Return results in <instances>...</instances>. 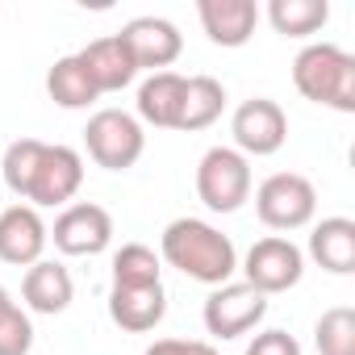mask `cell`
<instances>
[{
	"label": "cell",
	"mask_w": 355,
	"mask_h": 355,
	"mask_svg": "<svg viewBox=\"0 0 355 355\" xmlns=\"http://www.w3.org/2000/svg\"><path fill=\"white\" fill-rule=\"evenodd\" d=\"M159 251H163V259L175 272H184L189 280H201V284H214V288L230 284V276L239 272L234 243L218 226H209L201 218H175V222H167V230L159 239Z\"/></svg>",
	"instance_id": "obj_1"
},
{
	"label": "cell",
	"mask_w": 355,
	"mask_h": 355,
	"mask_svg": "<svg viewBox=\"0 0 355 355\" xmlns=\"http://www.w3.org/2000/svg\"><path fill=\"white\" fill-rule=\"evenodd\" d=\"M293 84L313 105L355 113V55L334 42H309L293 59Z\"/></svg>",
	"instance_id": "obj_2"
},
{
	"label": "cell",
	"mask_w": 355,
	"mask_h": 355,
	"mask_svg": "<svg viewBox=\"0 0 355 355\" xmlns=\"http://www.w3.org/2000/svg\"><path fill=\"white\" fill-rule=\"evenodd\" d=\"M197 197L214 214H234L251 201V159L234 146H209L197 163Z\"/></svg>",
	"instance_id": "obj_3"
},
{
	"label": "cell",
	"mask_w": 355,
	"mask_h": 355,
	"mask_svg": "<svg viewBox=\"0 0 355 355\" xmlns=\"http://www.w3.org/2000/svg\"><path fill=\"white\" fill-rule=\"evenodd\" d=\"M84 146H88V155H92L96 167L125 171V167H134L142 159L146 134H142L138 117H130L125 109H101L84 125Z\"/></svg>",
	"instance_id": "obj_4"
},
{
	"label": "cell",
	"mask_w": 355,
	"mask_h": 355,
	"mask_svg": "<svg viewBox=\"0 0 355 355\" xmlns=\"http://www.w3.org/2000/svg\"><path fill=\"white\" fill-rule=\"evenodd\" d=\"M255 214L268 230H301L318 214V189L301 171H276L255 189Z\"/></svg>",
	"instance_id": "obj_5"
},
{
	"label": "cell",
	"mask_w": 355,
	"mask_h": 355,
	"mask_svg": "<svg viewBox=\"0 0 355 355\" xmlns=\"http://www.w3.org/2000/svg\"><path fill=\"white\" fill-rule=\"evenodd\" d=\"M205 330L214 338H243L247 330H255L263 318H268V297L259 288H251L247 280L243 284H218L209 297H205Z\"/></svg>",
	"instance_id": "obj_6"
},
{
	"label": "cell",
	"mask_w": 355,
	"mask_h": 355,
	"mask_svg": "<svg viewBox=\"0 0 355 355\" xmlns=\"http://www.w3.org/2000/svg\"><path fill=\"white\" fill-rule=\"evenodd\" d=\"M84 184V159L80 150L63 146V142H46L42 146V159L34 167V180H30V193L26 201L34 209H55V205H67Z\"/></svg>",
	"instance_id": "obj_7"
},
{
	"label": "cell",
	"mask_w": 355,
	"mask_h": 355,
	"mask_svg": "<svg viewBox=\"0 0 355 355\" xmlns=\"http://www.w3.org/2000/svg\"><path fill=\"white\" fill-rule=\"evenodd\" d=\"M243 272H247V284L259 288L263 297H272V293H288V288H297L301 276H305V255H301L297 243L272 234V239H259V243L247 251Z\"/></svg>",
	"instance_id": "obj_8"
},
{
	"label": "cell",
	"mask_w": 355,
	"mask_h": 355,
	"mask_svg": "<svg viewBox=\"0 0 355 355\" xmlns=\"http://www.w3.org/2000/svg\"><path fill=\"white\" fill-rule=\"evenodd\" d=\"M230 134H234V150L239 155H276L288 138V117L276 101L268 96H251L234 109V121H230Z\"/></svg>",
	"instance_id": "obj_9"
},
{
	"label": "cell",
	"mask_w": 355,
	"mask_h": 355,
	"mask_svg": "<svg viewBox=\"0 0 355 355\" xmlns=\"http://www.w3.org/2000/svg\"><path fill=\"white\" fill-rule=\"evenodd\" d=\"M46 239H55L63 255H101L113 243V218L105 205L80 201L55 218V230H46Z\"/></svg>",
	"instance_id": "obj_10"
},
{
	"label": "cell",
	"mask_w": 355,
	"mask_h": 355,
	"mask_svg": "<svg viewBox=\"0 0 355 355\" xmlns=\"http://www.w3.org/2000/svg\"><path fill=\"white\" fill-rule=\"evenodd\" d=\"M121 42L130 46L138 71L150 67V76L155 71H167L175 59H180V51H184L180 30H175L167 17H134V21H125L121 26Z\"/></svg>",
	"instance_id": "obj_11"
},
{
	"label": "cell",
	"mask_w": 355,
	"mask_h": 355,
	"mask_svg": "<svg viewBox=\"0 0 355 355\" xmlns=\"http://www.w3.org/2000/svg\"><path fill=\"white\" fill-rule=\"evenodd\" d=\"M46 222L34 205H9L0 214V259L13 268H34L46 251Z\"/></svg>",
	"instance_id": "obj_12"
},
{
	"label": "cell",
	"mask_w": 355,
	"mask_h": 355,
	"mask_svg": "<svg viewBox=\"0 0 355 355\" xmlns=\"http://www.w3.org/2000/svg\"><path fill=\"white\" fill-rule=\"evenodd\" d=\"M197 17L214 46H247L259 26V5L255 0H201Z\"/></svg>",
	"instance_id": "obj_13"
},
{
	"label": "cell",
	"mask_w": 355,
	"mask_h": 355,
	"mask_svg": "<svg viewBox=\"0 0 355 355\" xmlns=\"http://www.w3.org/2000/svg\"><path fill=\"white\" fill-rule=\"evenodd\" d=\"M80 63L88 71V80L96 84V92H121L125 84H134L138 76V63L130 55V46L121 42V34H109V38H96L80 51Z\"/></svg>",
	"instance_id": "obj_14"
},
{
	"label": "cell",
	"mask_w": 355,
	"mask_h": 355,
	"mask_svg": "<svg viewBox=\"0 0 355 355\" xmlns=\"http://www.w3.org/2000/svg\"><path fill=\"white\" fill-rule=\"evenodd\" d=\"M167 313V293L163 284H146V288H109V318L130 330V334H146L163 322Z\"/></svg>",
	"instance_id": "obj_15"
},
{
	"label": "cell",
	"mask_w": 355,
	"mask_h": 355,
	"mask_svg": "<svg viewBox=\"0 0 355 355\" xmlns=\"http://www.w3.org/2000/svg\"><path fill=\"white\" fill-rule=\"evenodd\" d=\"M21 297H26V305H30L34 313L55 318V313H63V309L71 305V297H76L71 272H67L63 263H55V259H38V263L26 272V280H21Z\"/></svg>",
	"instance_id": "obj_16"
},
{
	"label": "cell",
	"mask_w": 355,
	"mask_h": 355,
	"mask_svg": "<svg viewBox=\"0 0 355 355\" xmlns=\"http://www.w3.org/2000/svg\"><path fill=\"white\" fill-rule=\"evenodd\" d=\"M184 88H189V80L180 71H155L138 88V117L159 125V130H175L180 105H184Z\"/></svg>",
	"instance_id": "obj_17"
},
{
	"label": "cell",
	"mask_w": 355,
	"mask_h": 355,
	"mask_svg": "<svg viewBox=\"0 0 355 355\" xmlns=\"http://www.w3.org/2000/svg\"><path fill=\"white\" fill-rule=\"evenodd\" d=\"M309 255L318 268L347 276L355 272V222L351 218H322L309 234Z\"/></svg>",
	"instance_id": "obj_18"
},
{
	"label": "cell",
	"mask_w": 355,
	"mask_h": 355,
	"mask_svg": "<svg viewBox=\"0 0 355 355\" xmlns=\"http://www.w3.org/2000/svg\"><path fill=\"white\" fill-rule=\"evenodd\" d=\"M222 109H226V88H222V80H214V76H193L189 88H184V105H180V121H175V130H184V134L205 130V125H214V121L222 117Z\"/></svg>",
	"instance_id": "obj_19"
},
{
	"label": "cell",
	"mask_w": 355,
	"mask_h": 355,
	"mask_svg": "<svg viewBox=\"0 0 355 355\" xmlns=\"http://www.w3.org/2000/svg\"><path fill=\"white\" fill-rule=\"evenodd\" d=\"M46 92H51V101H55L59 109H88V105L101 96L96 84L88 80L80 55H63V59H55V67L46 71Z\"/></svg>",
	"instance_id": "obj_20"
},
{
	"label": "cell",
	"mask_w": 355,
	"mask_h": 355,
	"mask_svg": "<svg viewBox=\"0 0 355 355\" xmlns=\"http://www.w3.org/2000/svg\"><path fill=\"white\" fill-rule=\"evenodd\" d=\"M268 21L284 38H309L330 21V5L326 0H272Z\"/></svg>",
	"instance_id": "obj_21"
},
{
	"label": "cell",
	"mask_w": 355,
	"mask_h": 355,
	"mask_svg": "<svg viewBox=\"0 0 355 355\" xmlns=\"http://www.w3.org/2000/svg\"><path fill=\"white\" fill-rule=\"evenodd\" d=\"M159 255L146 243H125L113 255V288H146V284H163L159 280Z\"/></svg>",
	"instance_id": "obj_22"
},
{
	"label": "cell",
	"mask_w": 355,
	"mask_h": 355,
	"mask_svg": "<svg viewBox=\"0 0 355 355\" xmlns=\"http://www.w3.org/2000/svg\"><path fill=\"white\" fill-rule=\"evenodd\" d=\"M313 343L322 355H355V309L351 305L326 309L313 326Z\"/></svg>",
	"instance_id": "obj_23"
},
{
	"label": "cell",
	"mask_w": 355,
	"mask_h": 355,
	"mask_svg": "<svg viewBox=\"0 0 355 355\" xmlns=\"http://www.w3.org/2000/svg\"><path fill=\"white\" fill-rule=\"evenodd\" d=\"M42 146L46 142H38V138H17L9 150H5V159H0V171H5V184L26 201V193H30V180H34V167H38V159H42Z\"/></svg>",
	"instance_id": "obj_24"
},
{
	"label": "cell",
	"mask_w": 355,
	"mask_h": 355,
	"mask_svg": "<svg viewBox=\"0 0 355 355\" xmlns=\"http://www.w3.org/2000/svg\"><path fill=\"white\" fill-rule=\"evenodd\" d=\"M30 347H34V322L26 309L9 301L0 309V355H30Z\"/></svg>",
	"instance_id": "obj_25"
},
{
	"label": "cell",
	"mask_w": 355,
	"mask_h": 355,
	"mask_svg": "<svg viewBox=\"0 0 355 355\" xmlns=\"http://www.w3.org/2000/svg\"><path fill=\"white\" fill-rule=\"evenodd\" d=\"M247 355H301V343L288 330H259L247 347Z\"/></svg>",
	"instance_id": "obj_26"
},
{
	"label": "cell",
	"mask_w": 355,
	"mask_h": 355,
	"mask_svg": "<svg viewBox=\"0 0 355 355\" xmlns=\"http://www.w3.org/2000/svg\"><path fill=\"white\" fill-rule=\"evenodd\" d=\"M142 355H222V351L209 347V343H201V338H159Z\"/></svg>",
	"instance_id": "obj_27"
},
{
	"label": "cell",
	"mask_w": 355,
	"mask_h": 355,
	"mask_svg": "<svg viewBox=\"0 0 355 355\" xmlns=\"http://www.w3.org/2000/svg\"><path fill=\"white\" fill-rule=\"evenodd\" d=\"M9 301H13V297H9V293H5V288H0V309H5V305H9Z\"/></svg>",
	"instance_id": "obj_28"
}]
</instances>
